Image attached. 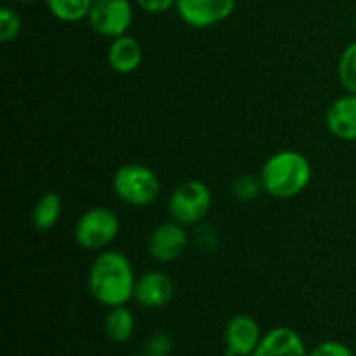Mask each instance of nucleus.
I'll list each match as a JSON object with an SVG mask.
<instances>
[{"mask_svg": "<svg viewBox=\"0 0 356 356\" xmlns=\"http://www.w3.org/2000/svg\"><path fill=\"white\" fill-rule=\"evenodd\" d=\"M233 197L240 202H252L263 193V183H261L259 176H252V174H242L236 177L232 184Z\"/></svg>", "mask_w": 356, "mask_h": 356, "instance_id": "obj_18", "label": "nucleus"}, {"mask_svg": "<svg viewBox=\"0 0 356 356\" xmlns=\"http://www.w3.org/2000/svg\"><path fill=\"white\" fill-rule=\"evenodd\" d=\"M104 334L110 341L117 344L129 343L136 332V316L127 305L108 308L103 322Z\"/></svg>", "mask_w": 356, "mask_h": 356, "instance_id": "obj_14", "label": "nucleus"}, {"mask_svg": "<svg viewBox=\"0 0 356 356\" xmlns=\"http://www.w3.org/2000/svg\"><path fill=\"white\" fill-rule=\"evenodd\" d=\"M63 214V200L56 191H45L33 205L31 225L37 232H49L58 225Z\"/></svg>", "mask_w": 356, "mask_h": 356, "instance_id": "obj_15", "label": "nucleus"}, {"mask_svg": "<svg viewBox=\"0 0 356 356\" xmlns=\"http://www.w3.org/2000/svg\"><path fill=\"white\" fill-rule=\"evenodd\" d=\"M174 348V341L170 334L163 330L149 334L143 344V356H170Z\"/></svg>", "mask_w": 356, "mask_h": 356, "instance_id": "obj_20", "label": "nucleus"}, {"mask_svg": "<svg viewBox=\"0 0 356 356\" xmlns=\"http://www.w3.org/2000/svg\"><path fill=\"white\" fill-rule=\"evenodd\" d=\"M136 271L122 250L106 249L97 252L87 273V289L96 302L104 308L127 305L134 298Z\"/></svg>", "mask_w": 356, "mask_h": 356, "instance_id": "obj_1", "label": "nucleus"}, {"mask_svg": "<svg viewBox=\"0 0 356 356\" xmlns=\"http://www.w3.org/2000/svg\"><path fill=\"white\" fill-rule=\"evenodd\" d=\"M308 356H355V353L341 341H323L308 351Z\"/></svg>", "mask_w": 356, "mask_h": 356, "instance_id": "obj_22", "label": "nucleus"}, {"mask_svg": "<svg viewBox=\"0 0 356 356\" xmlns=\"http://www.w3.org/2000/svg\"><path fill=\"white\" fill-rule=\"evenodd\" d=\"M355 28H356V16H355Z\"/></svg>", "mask_w": 356, "mask_h": 356, "instance_id": "obj_26", "label": "nucleus"}, {"mask_svg": "<svg viewBox=\"0 0 356 356\" xmlns=\"http://www.w3.org/2000/svg\"><path fill=\"white\" fill-rule=\"evenodd\" d=\"M21 16L17 14V10L10 6H2L0 7V40L3 44H10V42L16 40L21 33Z\"/></svg>", "mask_w": 356, "mask_h": 356, "instance_id": "obj_19", "label": "nucleus"}, {"mask_svg": "<svg viewBox=\"0 0 356 356\" xmlns=\"http://www.w3.org/2000/svg\"><path fill=\"white\" fill-rule=\"evenodd\" d=\"M13 2H16V3H31V2H35V0H13Z\"/></svg>", "mask_w": 356, "mask_h": 356, "instance_id": "obj_24", "label": "nucleus"}, {"mask_svg": "<svg viewBox=\"0 0 356 356\" xmlns=\"http://www.w3.org/2000/svg\"><path fill=\"white\" fill-rule=\"evenodd\" d=\"M132 21L134 0H92L87 16L90 30L110 40L129 33Z\"/></svg>", "mask_w": 356, "mask_h": 356, "instance_id": "obj_6", "label": "nucleus"}, {"mask_svg": "<svg viewBox=\"0 0 356 356\" xmlns=\"http://www.w3.org/2000/svg\"><path fill=\"white\" fill-rule=\"evenodd\" d=\"M195 228H197V232H195V242H197L198 249L204 250V252H214L219 243V236L214 226L207 225V222H200Z\"/></svg>", "mask_w": 356, "mask_h": 356, "instance_id": "obj_21", "label": "nucleus"}, {"mask_svg": "<svg viewBox=\"0 0 356 356\" xmlns=\"http://www.w3.org/2000/svg\"><path fill=\"white\" fill-rule=\"evenodd\" d=\"M337 79L346 92L356 94V40L341 52L337 61Z\"/></svg>", "mask_w": 356, "mask_h": 356, "instance_id": "obj_17", "label": "nucleus"}, {"mask_svg": "<svg viewBox=\"0 0 356 356\" xmlns=\"http://www.w3.org/2000/svg\"><path fill=\"white\" fill-rule=\"evenodd\" d=\"M325 125L334 138L341 141H356V94L346 92L329 104Z\"/></svg>", "mask_w": 356, "mask_h": 356, "instance_id": "obj_13", "label": "nucleus"}, {"mask_svg": "<svg viewBox=\"0 0 356 356\" xmlns=\"http://www.w3.org/2000/svg\"><path fill=\"white\" fill-rule=\"evenodd\" d=\"M49 14L61 23H79L87 19L92 0H44Z\"/></svg>", "mask_w": 356, "mask_h": 356, "instance_id": "obj_16", "label": "nucleus"}, {"mask_svg": "<svg viewBox=\"0 0 356 356\" xmlns=\"http://www.w3.org/2000/svg\"><path fill=\"white\" fill-rule=\"evenodd\" d=\"M259 177L264 193L278 200H289L306 191L312 183L313 167L305 153L285 148L264 160Z\"/></svg>", "mask_w": 356, "mask_h": 356, "instance_id": "obj_2", "label": "nucleus"}, {"mask_svg": "<svg viewBox=\"0 0 356 356\" xmlns=\"http://www.w3.org/2000/svg\"><path fill=\"white\" fill-rule=\"evenodd\" d=\"M113 193L122 204L145 209L155 204L162 193V183L153 169L145 163H122L111 177Z\"/></svg>", "mask_w": 356, "mask_h": 356, "instance_id": "obj_3", "label": "nucleus"}, {"mask_svg": "<svg viewBox=\"0 0 356 356\" xmlns=\"http://www.w3.org/2000/svg\"><path fill=\"white\" fill-rule=\"evenodd\" d=\"M125 356H143V355H125Z\"/></svg>", "mask_w": 356, "mask_h": 356, "instance_id": "obj_25", "label": "nucleus"}, {"mask_svg": "<svg viewBox=\"0 0 356 356\" xmlns=\"http://www.w3.org/2000/svg\"><path fill=\"white\" fill-rule=\"evenodd\" d=\"M176 294V282L167 271L148 270L136 280L132 301L145 309L165 308Z\"/></svg>", "mask_w": 356, "mask_h": 356, "instance_id": "obj_9", "label": "nucleus"}, {"mask_svg": "<svg viewBox=\"0 0 356 356\" xmlns=\"http://www.w3.org/2000/svg\"><path fill=\"white\" fill-rule=\"evenodd\" d=\"M252 356H308V350L298 330L278 325L263 334Z\"/></svg>", "mask_w": 356, "mask_h": 356, "instance_id": "obj_11", "label": "nucleus"}, {"mask_svg": "<svg viewBox=\"0 0 356 356\" xmlns=\"http://www.w3.org/2000/svg\"><path fill=\"white\" fill-rule=\"evenodd\" d=\"M190 233L186 226L176 221H163L152 229L146 240V252L156 264H170L179 259L188 249Z\"/></svg>", "mask_w": 356, "mask_h": 356, "instance_id": "obj_7", "label": "nucleus"}, {"mask_svg": "<svg viewBox=\"0 0 356 356\" xmlns=\"http://www.w3.org/2000/svg\"><path fill=\"white\" fill-rule=\"evenodd\" d=\"M263 339V332L254 316L238 313L225 327V356H252Z\"/></svg>", "mask_w": 356, "mask_h": 356, "instance_id": "obj_10", "label": "nucleus"}, {"mask_svg": "<svg viewBox=\"0 0 356 356\" xmlns=\"http://www.w3.org/2000/svg\"><path fill=\"white\" fill-rule=\"evenodd\" d=\"M120 218L113 209L96 205L79 216L73 228V240L76 245L89 252H101L110 249L120 233Z\"/></svg>", "mask_w": 356, "mask_h": 356, "instance_id": "obj_4", "label": "nucleus"}, {"mask_svg": "<svg viewBox=\"0 0 356 356\" xmlns=\"http://www.w3.org/2000/svg\"><path fill=\"white\" fill-rule=\"evenodd\" d=\"M177 0H134V6L146 14H165L176 9Z\"/></svg>", "mask_w": 356, "mask_h": 356, "instance_id": "obj_23", "label": "nucleus"}, {"mask_svg": "<svg viewBox=\"0 0 356 356\" xmlns=\"http://www.w3.org/2000/svg\"><path fill=\"white\" fill-rule=\"evenodd\" d=\"M211 207L212 191L200 179H188L177 184L167 202L170 219L186 228L204 222L211 212Z\"/></svg>", "mask_w": 356, "mask_h": 356, "instance_id": "obj_5", "label": "nucleus"}, {"mask_svg": "<svg viewBox=\"0 0 356 356\" xmlns=\"http://www.w3.org/2000/svg\"><path fill=\"white\" fill-rule=\"evenodd\" d=\"M235 9L236 0H177L174 10L190 28L205 30L225 23Z\"/></svg>", "mask_w": 356, "mask_h": 356, "instance_id": "obj_8", "label": "nucleus"}, {"mask_svg": "<svg viewBox=\"0 0 356 356\" xmlns=\"http://www.w3.org/2000/svg\"><path fill=\"white\" fill-rule=\"evenodd\" d=\"M145 51L143 45L134 35L125 33L117 38H111L106 51V63L111 72L118 75H131L138 72L143 65Z\"/></svg>", "mask_w": 356, "mask_h": 356, "instance_id": "obj_12", "label": "nucleus"}]
</instances>
